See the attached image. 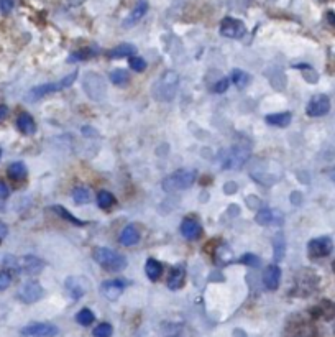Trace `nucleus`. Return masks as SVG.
<instances>
[{"label": "nucleus", "instance_id": "f257e3e1", "mask_svg": "<svg viewBox=\"0 0 335 337\" xmlns=\"http://www.w3.org/2000/svg\"><path fill=\"white\" fill-rule=\"evenodd\" d=\"M179 86V74L176 71H166L157 84L153 86V97L161 100V102H168V100H173L176 96Z\"/></svg>", "mask_w": 335, "mask_h": 337}, {"label": "nucleus", "instance_id": "f03ea898", "mask_svg": "<svg viewBox=\"0 0 335 337\" xmlns=\"http://www.w3.org/2000/svg\"><path fill=\"white\" fill-rule=\"evenodd\" d=\"M196 181V171L194 170H177L163 179V189L166 193L184 191L191 187Z\"/></svg>", "mask_w": 335, "mask_h": 337}, {"label": "nucleus", "instance_id": "7ed1b4c3", "mask_svg": "<svg viewBox=\"0 0 335 337\" xmlns=\"http://www.w3.org/2000/svg\"><path fill=\"white\" fill-rule=\"evenodd\" d=\"M94 260L110 271H122L127 266L125 257L114 252V250L107 247H97L94 250Z\"/></svg>", "mask_w": 335, "mask_h": 337}, {"label": "nucleus", "instance_id": "20e7f679", "mask_svg": "<svg viewBox=\"0 0 335 337\" xmlns=\"http://www.w3.org/2000/svg\"><path fill=\"white\" fill-rule=\"evenodd\" d=\"M248 158H250V148H247L245 145H235L224 153L220 164L225 170H238L243 166Z\"/></svg>", "mask_w": 335, "mask_h": 337}, {"label": "nucleus", "instance_id": "39448f33", "mask_svg": "<svg viewBox=\"0 0 335 337\" xmlns=\"http://www.w3.org/2000/svg\"><path fill=\"white\" fill-rule=\"evenodd\" d=\"M76 76H77V71H74V73H71L69 76L63 77V79L58 81V82H51V84H43V86H38V88H35V89L30 91L28 97L35 100V99H41V97H44L46 94H51V92L63 91V89L69 88V86H71V84L74 82Z\"/></svg>", "mask_w": 335, "mask_h": 337}, {"label": "nucleus", "instance_id": "423d86ee", "mask_svg": "<svg viewBox=\"0 0 335 337\" xmlns=\"http://www.w3.org/2000/svg\"><path fill=\"white\" fill-rule=\"evenodd\" d=\"M84 89L85 94L94 99V100H100L105 94V82L102 81V77L96 73H87L84 77Z\"/></svg>", "mask_w": 335, "mask_h": 337}, {"label": "nucleus", "instance_id": "0eeeda50", "mask_svg": "<svg viewBox=\"0 0 335 337\" xmlns=\"http://www.w3.org/2000/svg\"><path fill=\"white\" fill-rule=\"evenodd\" d=\"M333 250V242L329 237H317L312 239L307 245V254L310 258H324L329 257Z\"/></svg>", "mask_w": 335, "mask_h": 337}, {"label": "nucleus", "instance_id": "6e6552de", "mask_svg": "<svg viewBox=\"0 0 335 337\" xmlns=\"http://www.w3.org/2000/svg\"><path fill=\"white\" fill-rule=\"evenodd\" d=\"M220 33L227 38H233V40H238V38L245 36L247 28L243 25V22H240L238 18H232V17H225L220 23Z\"/></svg>", "mask_w": 335, "mask_h": 337}, {"label": "nucleus", "instance_id": "1a4fd4ad", "mask_svg": "<svg viewBox=\"0 0 335 337\" xmlns=\"http://www.w3.org/2000/svg\"><path fill=\"white\" fill-rule=\"evenodd\" d=\"M329 111H330V99L325 94H316V96H312L306 107V112L309 117H322Z\"/></svg>", "mask_w": 335, "mask_h": 337}, {"label": "nucleus", "instance_id": "9d476101", "mask_svg": "<svg viewBox=\"0 0 335 337\" xmlns=\"http://www.w3.org/2000/svg\"><path fill=\"white\" fill-rule=\"evenodd\" d=\"M21 335L25 337H54L58 335V327L48 323L28 324L21 329Z\"/></svg>", "mask_w": 335, "mask_h": 337}, {"label": "nucleus", "instance_id": "9b49d317", "mask_svg": "<svg viewBox=\"0 0 335 337\" xmlns=\"http://www.w3.org/2000/svg\"><path fill=\"white\" fill-rule=\"evenodd\" d=\"M43 294H44L43 288L36 281H28V283L21 285L18 289V298L23 303H35L38 300H41Z\"/></svg>", "mask_w": 335, "mask_h": 337}, {"label": "nucleus", "instance_id": "f8f14e48", "mask_svg": "<svg viewBox=\"0 0 335 337\" xmlns=\"http://www.w3.org/2000/svg\"><path fill=\"white\" fill-rule=\"evenodd\" d=\"M123 288H125L123 281H120V280H107V281H104L102 285H100V293H102L108 301H115V300H119L120 294L123 293Z\"/></svg>", "mask_w": 335, "mask_h": 337}, {"label": "nucleus", "instance_id": "ddd939ff", "mask_svg": "<svg viewBox=\"0 0 335 337\" xmlns=\"http://www.w3.org/2000/svg\"><path fill=\"white\" fill-rule=\"evenodd\" d=\"M43 266H44L43 260L33 255H27L18 260V270L27 273V275H36V273H40L43 270Z\"/></svg>", "mask_w": 335, "mask_h": 337}, {"label": "nucleus", "instance_id": "4468645a", "mask_svg": "<svg viewBox=\"0 0 335 337\" xmlns=\"http://www.w3.org/2000/svg\"><path fill=\"white\" fill-rule=\"evenodd\" d=\"M256 224L260 225H273V224H283V214L276 209H263L255 216Z\"/></svg>", "mask_w": 335, "mask_h": 337}, {"label": "nucleus", "instance_id": "2eb2a0df", "mask_svg": "<svg viewBox=\"0 0 335 337\" xmlns=\"http://www.w3.org/2000/svg\"><path fill=\"white\" fill-rule=\"evenodd\" d=\"M279 281H281V270L278 265H270L263 271V283L268 289H278Z\"/></svg>", "mask_w": 335, "mask_h": 337}, {"label": "nucleus", "instance_id": "dca6fc26", "mask_svg": "<svg viewBox=\"0 0 335 337\" xmlns=\"http://www.w3.org/2000/svg\"><path fill=\"white\" fill-rule=\"evenodd\" d=\"M181 234L188 240L199 239L200 234H202V227L196 219H184L183 224H181Z\"/></svg>", "mask_w": 335, "mask_h": 337}, {"label": "nucleus", "instance_id": "f3484780", "mask_svg": "<svg viewBox=\"0 0 335 337\" xmlns=\"http://www.w3.org/2000/svg\"><path fill=\"white\" fill-rule=\"evenodd\" d=\"M140 242V232L133 224H128L123 227V230L120 232V244L125 247L137 245Z\"/></svg>", "mask_w": 335, "mask_h": 337}, {"label": "nucleus", "instance_id": "a211bd4d", "mask_svg": "<svg viewBox=\"0 0 335 337\" xmlns=\"http://www.w3.org/2000/svg\"><path fill=\"white\" fill-rule=\"evenodd\" d=\"M66 289L71 294V298L74 300H79V298L87 291V283L82 278H69L66 281Z\"/></svg>", "mask_w": 335, "mask_h": 337}, {"label": "nucleus", "instance_id": "6ab92c4d", "mask_svg": "<svg viewBox=\"0 0 335 337\" xmlns=\"http://www.w3.org/2000/svg\"><path fill=\"white\" fill-rule=\"evenodd\" d=\"M17 127L20 132L25 133V135H32V133H35V130H36V123L30 114H20L18 119H17Z\"/></svg>", "mask_w": 335, "mask_h": 337}, {"label": "nucleus", "instance_id": "aec40b11", "mask_svg": "<svg viewBox=\"0 0 335 337\" xmlns=\"http://www.w3.org/2000/svg\"><path fill=\"white\" fill-rule=\"evenodd\" d=\"M183 283H184V268L183 266H174L169 273L166 285L169 289H179L183 286Z\"/></svg>", "mask_w": 335, "mask_h": 337}, {"label": "nucleus", "instance_id": "412c9836", "mask_svg": "<svg viewBox=\"0 0 335 337\" xmlns=\"http://www.w3.org/2000/svg\"><path fill=\"white\" fill-rule=\"evenodd\" d=\"M291 112H278L266 115V123L273 125V127H287L291 123Z\"/></svg>", "mask_w": 335, "mask_h": 337}, {"label": "nucleus", "instance_id": "4be33fe9", "mask_svg": "<svg viewBox=\"0 0 335 337\" xmlns=\"http://www.w3.org/2000/svg\"><path fill=\"white\" fill-rule=\"evenodd\" d=\"M146 10H148V4L145 2V0H140V2L135 5V9H133V12L130 13V17L125 20V27H131V25H135V23L143 17V15L146 13Z\"/></svg>", "mask_w": 335, "mask_h": 337}, {"label": "nucleus", "instance_id": "5701e85b", "mask_svg": "<svg viewBox=\"0 0 335 337\" xmlns=\"http://www.w3.org/2000/svg\"><path fill=\"white\" fill-rule=\"evenodd\" d=\"M135 51H137V48L133 45H128V43H123V45H119L117 48H114L110 53H108V56L110 58H115V59H119V58H131L135 54Z\"/></svg>", "mask_w": 335, "mask_h": 337}, {"label": "nucleus", "instance_id": "b1692460", "mask_svg": "<svg viewBox=\"0 0 335 337\" xmlns=\"http://www.w3.org/2000/svg\"><path fill=\"white\" fill-rule=\"evenodd\" d=\"M145 273L150 280H153V281L158 280L161 277V273H163V265L158 260H154V258H150V260H148L146 265H145Z\"/></svg>", "mask_w": 335, "mask_h": 337}, {"label": "nucleus", "instance_id": "393cba45", "mask_svg": "<svg viewBox=\"0 0 335 337\" xmlns=\"http://www.w3.org/2000/svg\"><path fill=\"white\" fill-rule=\"evenodd\" d=\"M230 77H232L233 84H235L238 89L247 88V86L250 84V81H252L250 74H247L245 71H241V69H233V71L230 73Z\"/></svg>", "mask_w": 335, "mask_h": 337}, {"label": "nucleus", "instance_id": "a878e982", "mask_svg": "<svg viewBox=\"0 0 335 337\" xmlns=\"http://www.w3.org/2000/svg\"><path fill=\"white\" fill-rule=\"evenodd\" d=\"M51 209H53L54 214H58L61 219H64V221L71 222V224H74V225H84V224H85L84 221H81V219H77L76 216H73V214L69 213L66 207H63V206H53Z\"/></svg>", "mask_w": 335, "mask_h": 337}, {"label": "nucleus", "instance_id": "bb28decb", "mask_svg": "<svg viewBox=\"0 0 335 337\" xmlns=\"http://www.w3.org/2000/svg\"><path fill=\"white\" fill-rule=\"evenodd\" d=\"M27 176V166L21 161L12 163L9 166V178H12L13 181H20Z\"/></svg>", "mask_w": 335, "mask_h": 337}, {"label": "nucleus", "instance_id": "cd10ccee", "mask_svg": "<svg viewBox=\"0 0 335 337\" xmlns=\"http://www.w3.org/2000/svg\"><path fill=\"white\" fill-rule=\"evenodd\" d=\"M73 199L76 204H87V202H91V191L85 189V187H76L73 191Z\"/></svg>", "mask_w": 335, "mask_h": 337}, {"label": "nucleus", "instance_id": "c85d7f7f", "mask_svg": "<svg viewBox=\"0 0 335 337\" xmlns=\"http://www.w3.org/2000/svg\"><path fill=\"white\" fill-rule=\"evenodd\" d=\"M114 202H115V198H114V194H112V193H108V191H100V193L97 194V204H99V207L108 209V207H112V206H114Z\"/></svg>", "mask_w": 335, "mask_h": 337}, {"label": "nucleus", "instance_id": "c756f323", "mask_svg": "<svg viewBox=\"0 0 335 337\" xmlns=\"http://www.w3.org/2000/svg\"><path fill=\"white\" fill-rule=\"evenodd\" d=\"M76 321L81 326H89V324L94 323V312H92L91 309H87V308H84V309H81L79 312H77Z\"/></svg>", "mask_w": 335, "mask_h": 337}, {"label": "nucleus", "instance_id": "7c9ffc66", "mask_svg": "<svg viewBox=\"0 0 335 337\" xmlns=\"http://www.w3.org/2000/svg\"><path fill=\"white\" fill-rule=\"evenodd\" d=\"M110 81L115 84V86H123L127 81H128V73L125 69H114L110 73Z\"/></svg>", "mask_w": 335, "mask_h": 337}, {"label": "nucleus", "instance_id": "2f4dec72", "mask_svg": "<svg viewBox=\"0 0 335 337\" xmlns=\"http://www.w3.org/2000/svg\"><path fill=\"white\" fill-rule=\"evenodd\" d=\"M273 247H275V252H276V258H283L284 255V239H283V234H276V237L273 239Z\"/></svg>", "mask_w": 335, "mask_h": 337}, {"label": "nucleus", "instance_id": "473e14b6", "mask_svg": "<svg viewBox=\"0 0 335 337\" xmlns=\"http://www.w3.org/2000/svg\"><path fill=\"white\" fill-rule=\"evenodd\" d=\"M94 337H112V334H114V329H112V326L108 324V323H102V324H99L96 329H94Z\"/></svg>", "mask_w": 335, "mask_h": 337}, {"label": "nucleus", "instance_id": "72a5a7b5", "mask_svg": "<svg viewBox=\"0 0 335 337\" xmlns=\"http://www.w3.org/2000/svg\"><path fill=\"white\" fill-rule=\"evenodd\" d=\"M128 62H130V68L137 73H142L146 69V61L143 58H140V56H131L128 59Z\"/></svg>", "mask_w": 335, "mask_h": 337}, {"label": "nucleus", "instance_id": "f704fd0d", "mask_svg": "<svg viewBox=\"0 0 335 337\" xmlns=\"http://www.w3.org/2000/svg\"><path fill=\"white\" fill-rule=\"evenodd\" d=\"M240 263H245L248 266H260V258L253 254H247L240 258Z\"/></svg>", "mask_w": 335, "mask_h": 337}, {"label": "nucleus", "instance_id": "c9c22d12", "mask_svg": "<svg viewBox=\"0 0 335 337\" xmlns=\"http://www.w3.org/2000/svg\"><path fill=\"white\" fill-rule=\"evenodd\" d=\"M10 283H12V277H10V273H7V271H2V270H0V291H4V289L9 288Z\"/></svg>", "mask_w": 335, "mask_h": 337}, {"label": "nucleus", "instance_id": "e433bc0d", "mask_svg": "<svg viewBox=\"0 0 335 337\" xmlns=\"http://www.w3.org/2000/svg\"><path fill=\"white\" fill-rule=\"evenodd\" d=\"M92 54H94V51H91V50H81V51H77V53H74L71 58H69V61H79V59H87V58H91Z\"/></svg>", "mask_w": 335, "mask_h": 337}, {"label": "nucleus", "instance_id": "4c0bfd02", "mask_svg": "<svg viewBox=\"0 0 335 337\" xmlns=\"http://www.w3.org/2000/svg\"><path fill=\"white\" fill-rule=\"evenodd\" d=\"M229 84H230V81L229 79H220L219 82H217L215 86H214V92H217V94H222V92H225L229 89Z\"/></svg>", "mask_w": 335, "mask_h": 337}, {"label": "nucleus", "instance_id": "58836bf2", "mask_svg": "<svg viewBox=\"0 0 335 337\" xmlns=\"http://www.w3.org/2000/svg\"><path fill=\"white\" fill-rule=\"evenodd\" d=\"M9 196V187H7L2 181H0V199H5Z\"/></svg>", "mask_w": 335, "mask_h": 337}, {"label": "nucleus", "instance_id": "ea45409f", "mask_svg": "<svg viewBox=\"0 0 335 337\" xmlns=\"http://www.w3.org/2000/svg\"><path fill=\"white\" fill-rule=\"evenodd\" d=\"M7 114H9V109H7L5 106H0V122L5 119Z\"/></svg>", "mask_w": 335, "mask_h": 337}, {"label": "nucleus", "instance_id": "a19ab883", "mask_svg": "<svg viewBox=\"0 0 335 337\" xmlns=\"http://www.w3.org/2000/svg\"><path fill=\"white\" fill-rule=\"evenodd\" d=\"M5 235H7V227H5L4 222H0V240H2Z\"/></svg>", "mask_w": 335, "mask_h": 337}, {"label": "nucleus", "instance_id": "79ce46f5", "mask_svg": "<svg viewBox=\"0 0 335 337\" xmlns=\"http://www.w3.org/2000/svg\"><path fill=\"white\" fill-rule=\"evenodd\" d=\"M2 9H4V12H9L12 9V2H9V0H4V2H2Z\"/></svg>", "mask_w": 335, "mask_h": 337}, {"label": "nucleus", "instance_id": "37998d69", "mask_svg": "<svg viewBox=\"0 0 335 337\" xmlns=\"http://www.w3.org/2000/svg\"><path fill=\"white\" fill-rule=\"evenodd\" d=\"M0 153H2V152H0Z\"/></svg>", "mask_w": 335, "mask_h": 337}]
</instances>
